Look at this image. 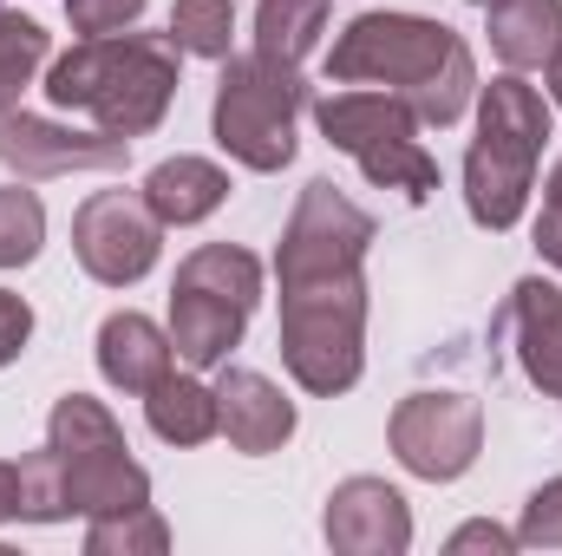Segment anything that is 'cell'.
<instances>
[{
  "instance_id": "cell-22",
  "label": "cell",
  "mask_w": 562,
  "mask_h": 556,
  "mask_svg": "<svg viewBox=\"0 0 562 556\" xmlns=\"http://www.w3.org/2000/svg\"><path fill=\"white\" fill-rule=\"evenodd\" d=\"M236 40V7L229 0H177L170 7V46L196 59H229Z\"/></svg>"
},
{
  "instance_id": "cell-9",
  "label": "cell",
  "mask_w": 562,
  "mask_h": 556,
  "mask_svg": "<svg viewBox=\"0 0 562 556\" xmlns=\"http://www.w3.org/2000/svg\"><path fill=\"white\" fill-rule=\"evenodd\" d=\"M367 243H373V216L360 203H347L327 177H314L281 230V249H276V276L281 288L294 281H321V276H347L367 263Z\"/></svg>"
},
{
  "instance_id": "cell-19",
  "label": "cell",
  "mask_w": 562,
  "mask_h": 556,
  "mask_svg": "<svg viewBox=\"0 0 562 556\" xmlns=\"http://www.w3.org/2000/svg\"><path fill=\"white\" fill-rule=\"evenodd\" d=\"M144 419H150V432H157L164 445H203V438L223 432V419H216V387H203V380H190V374H164V380L144 393Z\"/></svg>"
},
{
  "instance_id": "cell-26",
  "label": "cell",
  "mask_w": 562,
  "mask_h": 556,
  "mask_svg": "<svg viewBox=\"0 0 562 556\" xmlns=\"http://www.w3.org/2000/svg\"><path fill=\"white\" fill-rule=\"evenodd\" d=\"M517 544H530V551H562V478H550V485L524 504Z\"/></svg>"
},
{
  "instance_id": "cell-16",
  "label": "cell",
  "mask_w": 562,
  "mask_h": 556,
  "mask_svg": "<svg viewBox=\"0 0 562 556\" xmlns=\"http://www.w3.org/2000/svg\"><path fill=\"white\" fill-rule=\"evenodd\" d=\"M177 347H170V327H157L150 314H105L99 327V374L125 393H150L164 374H170Z\"/></svg>"
},
{
  "instance_id": "cell-28",
  "label": "cell",
  "mask_w": 562,
  "mask_h": 556,
  "mask_svg": "<svg viewBox=\"0 0 562 556\" xmlns=\"http://www.w3.org/2000/svg\"><path fill=\"white\" fill-rule=\"evenodd\" d=\"M26 341H33V308H26L20 294H7V288H0V367H7V360H20V354H26Z\"/></svg>"
},
{
  "instance_id": "cell-3",
  "label": "cell",
  "mask_w": 562,
  "mask_h": 556,
  "mask_svg": "<svg viewBox=\"0 0 562 556\" xmlns=\"http://www.w3.org/2000/svg\"><path fill=\"white\" fill-rule=\"evenodd\" d=\"M550 138V105L524 73H504L477 99V144L464 157V210L484 230H517L530 190H537V157Z\"/></svg>"
},
{
  "instance_id": "cell-31",
  "label": "cell",
  "mask_w": 562,
  "mask_h": 556,
  "mask_svg": "<svg viewBox=\"0 0 562 556\" xmlns=\"http://www.w3.org/2000/svg\"><path fill=\"white\" fill-rule=\"evenodd\" d=\"M20 518V465H0V524Z\"/></svg>"
},
{
  "instance_id": "cell-15",
  "label": "cell",
  "mask_w": 562,
  "mask_h": 556,
  "mask_svg": "<svg viewBox=\"0 0 562 556\" xmlns=\"http://www.w3.org/2000/svg\"><path fill=\"white\" fill-rule=\"evenodd\" d=\"M504 334L517 341V360L530 374V387H543L550 400H562V288L543 276L517 281L510 308H504Z\"/></svg>"
},
{
  "instance_id": "cell-34",
  "label": "cell",
  "mask_w": 562,
  "mask_h": 556,
  "mask_svg": "<svg viewBox=\"0 0 562 556\" xmlns=\"http://www.w3.org/2000/svg\"><path fill=\"white\" fill-rule=\"evenodd\" d=\"M477 7H491V0H477Z\"/></svg>"
},
{
  "instance_id": "cell-33",
  "label": "cell",
  "mask_w": 562,
  "mask_h": 556,
  "mask_svg": "<svg viewBox=\"0 0 562 556\" xmlns=\"http://www.w3.org/2000/svg\"><path fill=\"white\" fill-rule=\"evenodd\" d=\"M543 203H562V157H557V170H550V184H543Z\"/></svg>"
},
{
  "instance_id": "cell-5",
  "label": "cell",
  "mask_w": 562,
  "mask_h": 556,
  "mask_svg": "<svg viewBox=\"0 0 562 556\" xmlns=\"http://www.w3.org/2000/svg\"><path fill=\"white\" fill-rule=\"evenodd\" d=\"M262 301V263L236 243H203L183 256L170 288V347L183 367H223Z\"/></svg>"
},
{
  "instance_id": "cell-25",
  "label": "cell",
  "mask_w": 562,
  "mask_h": 556,
  "mask_svg": "<svg viewBox=\"0 0 562 556\" xmlns=\"http://www.w3.org/2000/svg\"><path fill=\"white\" fill-rule=\"evenodd\" d=\"M20 518H26V524H59V518H72V504H66V465H59L53 445L20 458Z\"/></svg>"
},
{
  "instance_id": "cell-7",
  "label": "cell",
  "mask_w": 562,
  "mask_h": 556,
  "mask_svg": "<svg viewBox=\"0 0 562 556\" xmlns=\"http://www.w3.org/2000/svg\"><path fill=\"white\" fill-rule=\"evenodd\" d=\"M314 125L373 184H386L413 203L438 190V157L419 144V112L406 105V92H334L314 105Z\"/></svg>"
},
{
  "instance_id": "cell-11",
  "label": "cell",
  "mask_w": 562,
  "mask_h": 556,
  "mask_svg": "<svg viewBox=\"0 0 562 556\" xmlns=\"http://www.w3.org/2000/svg\"><path fill=\"white\" fill-rule=\"evenodd\" d=\"M386 438H393V458L413 478L451 485L484 452V407L471 393H413V400H400Z\"/></svg>"
},
{
  "instance_id": "cell-17",
  "label": "cell",
  "mask_w": 562,
  "mask_h": 556,
  "mask_svg": "<svg viewBox=\"0 0 562 556\" xmlns=\"http://www.w3.org/2000/svg\"><path fill=\"white\" fill-rule=\"evenodd\" d=\"M223 197H229V177H223V164H210V157H164V164L144 177V203L157 210L164 230H190V223L216 216Z\"/></svg>"
},
{
  "instance_id": "cell-27",
  "label": "cell",
  "mask_w": 562,
  "mask_h": 556,
  "mask_svg": "<svg viewBox=\"0 0 562 556\" xmlns=\"http://www.w3.org/2000/svg\"><path fill=\"white\" fill-rule=\"evenodd\" d=\"M138 13H144V0H66V20H72V33H86V40L125 33Z\"/></svg>"
},
{
  "instance_id": "cell-21",
  "label": "cell",
  "mask_w": 562,
  "mask_h": 556,
  "mask_svg": "<svg viewBox=\"0 0 562 556\" xmlns=\"http://www.w3.org/2000/svg\"><path fill=\"white\" fill-rule=\"evenodd\" d=\"M86 551L92 556H164L170 551V531L150 504H132V511H105L86 524Z\"/></svg>"
},
{
  "instance_id": "cell-12",
  "label": "cell",
  "mask_w": 562,
  "mask_h": 556,
  "mask_svg": "<svg viewBox=\"0 0 562 556\" xmlns=\"http://www.w3.org/2000/svg\"><path fill=\"white\" fill-rule=\"evenodd\" d=\"M132 157V138H112V132H79V125H53V119H33V112H0V164L20 170L26 184H46V177H72V170H119Z\"/></svg>"
},
{
  "instance_id": "cell-20",
  "label": "cell",
  "mask_w": 562,
  "mask_h": 556,
  "mask_svg": "<svg viewBox=\"0 0 562 556\" xmlns=\"http://www.w3.org/2000/svg\"><path fill=\"white\" fill-rule=\"evenodd\" d=\"M327 33V0H262L256 7V53L301 66Z\"/></svg>"
},
{
  "instance_id": "cell-14",
  "label": "cell",
  "mask_w": 562,
  "mask_h": 556,
  "mask_svg": "<svg viewBox=\"0 0 562 556\" xmlns=\"http://www.w3.org/2000/svg\"><path fill=\"white\" fill-rule=\"evenodd\" d=\"M216 419H223V438L249 458L281 452L294 438V400H281V387L256 367H229L216 380Z\"/></svg>"
},
{
  "instance_id": "cell-32",
  "label": "cell",
  "mask_w": 562,
  "mask_h": 556,
  "mask_svg": "<svg viewBox=\"0 0 562 556\" xmlns=\"http://www.w3.org/2000/svg\"><path fill=\"white\" fill-rule=\"evenodd\" d=\"M550 99H557V112H562V46H557V59H550Z\"/></svg>"
},
{
  "instance_id": "cell-23",
  "label": "cell",
  "mask_w": 562,
  "mask_h": 556,
  "mask_svg": "<svg viewBox=\"0 0 562 556\" xmlns=\"http://www.w3.org/2000/svg\"><path fill=\"white\" fill-rule=\"evenodd\" d=\"M46 26L26 20V13H7L0 7V112L20 99V86H33V73L46 66Z\"/></svg>"
},
{
  "instance_id": "cell-13",
  "label": "cell",
  "mask_w": 562,
  "mask_h": 556,
  "mask_svg": "<svg viewBox=\"0 0 562 556\" xmlns=\"http://www.w3.org/2000/svg\"><path fill=\"white\" fill-rule=\"evenodd\" d=\"M327 544L340 556H406L413 551V511L386 478H347L327 498L321 518Z\"/></svg>"
},
{
  "instance_id": "cell-8",
  "label": "cell",
  "mask_w": 562,
  "mask_h": 556,
  "mask_svg": "<svg viewBox=\"0 0 562 556\" xmlns=\"http://www.w3.org/2000/svg\"><path fill=\"white\" fill-rule=\"evenodd\" d=\"M46 445H53L59 465H66V504H72L79 518H105V511L150 504V478H144V465L132 458L119 419L105 413L99 400L66 393V400L53 407Z\"/></svg>"
},
{
  "instance_id": "cell-18",
  "label": "cell",
  "mask_w": 562,
  "mask_h": 556,
  "mask_svg": "<svg viewBox=\"0 0 562 556\" xmlns=\"http://www.w3.org/2000/svg\"><path fill=\"white\" fill-rule=\"evenodd\" d=\"M562 46V0H491V53L510 73L550 66Z\"/></svg>"
},
{
  "instance_id": "cell-1",
  "label": "cell",
  "mask_w": 562,
  "mask_h": 556,
  "mask_svg": "<svg viewBox=\"0 0 562 556\" xmlns=\"http://www.w3.org/2000/svg\"><path fill=\"white\" fill-rule=\"evenodd\" d=\"M327 73L340 86H386L406 92V105L419 112V125H458L471 92H477V66L471 46L419 13H360L353 26H340Z\"/></svg>"
},
{
  "instance_id": "cell-4",
  "label": "cell",
  "mask_w": 562,
  "mask_h": 556,
  "mask_svg": "<svg viewBox=\"0 0 562 556\" xmlns=\"http://www.w3.org/2000/svg\"><path fill=\"white\" fill-rule=\"evenodd\" d=\"M281 360L294 387L334 400L367 367V276H321L281 288Z\"/></svg>"
},
{
  "instance_id": "cell-24",
  "label": "cell",
  "mask_w": 562,
  "mask_h": 556,
  "mask_svg": "<svg viewBox=\"0 0 562 556\" xmlns=\"http://www.w3.org/2000/svg\"><path fill=\"white\" fill-rule=\"evenodd\" d=\"M46 243V203L40 190H20L7 184L0 190V269H26Z\"/></svg>"
},
{
  "instance_id": "cell-30",
  "label": "cell",
  "mask_w": 562,
  "mask_h": 556,
  "mask_svg": "<svg viewBox=\"0 0 562 556\" xmlns=\"http://www.w3.org/2000/svg\"><path fill=\"white\" fill-rule=\"evenodd\" d=\"M537 249H543V263L562 269V203H543V216H537Z\"/></svg>"
},
{
  "instance_id": "cell-10",
  "label": "cell",
  "mask_w": 562,
  "mask_h": 556,
  "mask_svg": "<svg viewBox=\"0 0 562 556\" xmlns=\"http://www.w3.org/2000/svg\"><path fill=\"white\" fill-rule=\"evenodd\" d=\"M157 249H164V223L157 210L132 197V190H92L72 216V256L79 269L105 288H132L157 269Z\"/></svg>"
},
{
  "instance_id": "cell-2",
  "label": "cell",
  "mask_w": 562,
  "mask_h": 556,
  "mask_svg": "<svg viewBox=\"0 0 562 556\" xmlns=\"http://www.w3.org/2000/svg\"><path fill=\"white\" fill-rule=\"evenodd\" d=\"M46 99L59 112H86L112 138H144L164 125L177 99V46L170 33H105L79 40L46 73Z\"/></svg>"
},
{
  "instance_id": "cell-29",
  "label": "cell",
  "mask_w": 562,
  "mask_h": 556,
  "mask_svg": "<svg viewBox=\"0 0 562 556\" xmlns=\"http://www.w3.org/2000/svg\"><path fill=\"white\" fill-rule=\"evenodd\" d=\"M451 551H491V556H510L517 551V531H504V524H464V531H451Z\"/></svg>"
},
{
  "instance_id": "cell-6",
  "label": "cell",
  "mask_w": 562,
  "mask_h": 556,
  "mask_svg": "<svg viewBox=\"0 0 562 556\" xmlns=\"http://www.w3.org/2000/svg\"><path fill=\"white\" fill-rule=\"evenodd\" d=\"M307 105L301 66L269 53H229L216 86V144L243 170H281L294 157V119Z\"/></svg>"
}]
</instances>
